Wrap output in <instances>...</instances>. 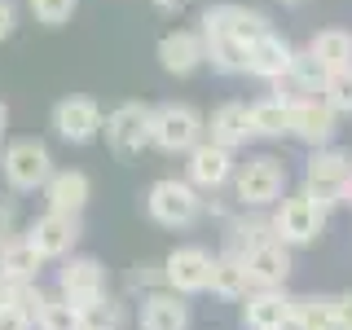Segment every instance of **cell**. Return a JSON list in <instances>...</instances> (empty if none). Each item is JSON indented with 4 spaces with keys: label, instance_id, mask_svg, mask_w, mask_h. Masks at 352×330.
I'll list each match as a JSON object with an SVG mask.
<instances>
[{
    "label": "cell",
    "instance_id": "obj_1",
    "mask_svg": "<svg viewBox=\"0 0 352 330\" xmlns=\"http://www.w3.org/2000/svg\"><path fill=\"white\" fill-rule=\"evenodd\" d=\"M326 216H330V207L322 203V198H313V194H291V198H282L278 203V212H273V238L286 242V247H313L317 238L326 234Z\"/></svg>",
    "mask_w": 352,
    "mask_h": 330
},
{
    "label": "cell",
    "instance_id": "obj_2",
    "mask_svg": "<svg viewBox=\"0 0 352 330\" xmlns=\"http://www.w3.org/2000/svg\"><path fill=\"white\" fill-rule=\"evenodd\" d=\"M203 115L185 102H163L150 110V146L163 154H190L198 141H203Z\"/></svg>",
    "mask_w": 352,
    "mask_h": 330
},
{
    "label": "cell",
    "instance_id": "obj_3",
    "mask_svg": "<svg viewBox=\"0 0 352 330\" xmlns=\"http://www.w3.org/2000/svg\"><path fill=\"white\" fill-rule=\"evenodd\" d=\"M286 181H291V172H286L282 159L256 154V159H247L234 172V194L242 207H273L286 198Z\"/></svg>",
    "mask_w": 352,
    "mask_h": 330
},
{
    "label": "cell",
    "instance_id": "obj_4",
    "mask_svg": "<svg viewBox=\"0 0 352 330\" xmlns=\"http://www.w3.org/2000/svg\"><path fill=\"white\" fill-rule=\"evenodd\" d=\"M146 212L154 225L163 229H190L198 216H203V198H198V185L176 181V176H163V181L150 185L146 194Z\"/></svg>",
    "mask_w": 352,
    "mask_h": 330
},
{
    "label": "cell",
    "instance_id": "obj_5",
    "mask_svg": "<svg viewBox=\"0 0 352 330\" xmlns=\"http://www.w3.org/2000/svg\"><path fill=\"white\" fill-rule=\"evenodd\" d=\"M0 172H5L9 190L18 194H31V190H44V181H49L53 172V154L44 141L36 137H22V141H9L5 154H0Z\"/></svg>",
    "mask_w": 352,
    "mask_h": 330
},
{
    "label": "cell",
    "instance_id": "obj_6",
    "mask_svg": "<svg viewBox=\"0 0 352 330\" xmlns=\"http://www.w3.org/2000/svg\"><path fill=\"white\" fill-rule=\"evenodd\" d=\"M352 181V154L339 146H317L304 163V190L313 198H322L326 207L344 203V190Z\"/></svg>",
    "mask_w": 352,
    "mask_h": 330
},
{
    "label": "cell",
    "instance_id": "obj_7",
    "mask_svg": "<svg viewBox=\"0 0 352 330\" xmlns=\"http://www.w3.org/2000/svg\"><path fill=\"white\" fill-rule=\"evenodd\" d=\"M106 146L119 154V159H137L141 150L150 146V106H141V102H124V106H115L106 115Z\"/></svg>",
    "mask_w": 352,
    "mask_h": 330
},
{
    "label": "cell",
    "instance_id": "obj_8",
    "mask_svg": "<svg viewBox=\"0 0 352 330\" xmlns=\"http://www.w3.org/2000/svg\"><path fill=\"white\" fill-rule=\"evenodd\" d=\"M269 31V18L260 9H247V5H212L203 14V40H242L251 44L256 36Z\"/></svg>",
    "mask_w": 352,
    "mask_h": 330
},
{
    "label": "cell",
    "instance_id": "obj_9",
    "mask_svg": "<svg viewBox=\"0 0 352 330\" xmlns=\"http://www.w3.org/2000/svg\"><path fill=\"white\" fill-rule=\"evenodd\" d=\"M339 132V115L326 106V97H291V137L308 150L330 146Z\"/></svg>",
    "mask_w": 352,
    "mask_h": 330
},
{
    "label": "cell",
    "instance_id": "obj_10",
    "mask_svg": "<svg viewBox=\"0 0 352 330\" xmlns=\"http://www.w3.org/2000/svg\"><path fill=\"white\" fill-rule=\"evenodd\" d=\"M212 264L216 256L203 247H176L168 260H163V282L176 295H198L212 286Z\"/></svg>",
    "mask_w": 352,
    "mask_h": 330
},
{
    "label": "cell",
    "instance_id": "obj_11",
    "mask_svg": "<svg viewBox=\"0 0 352 330\" xmlns=\"http://www.w3.org/2000/svg\"><path fill=\"white\" fill-rule=\"evenodd\" d=\"M102 124H106V115L93 97H62L53 106V132L62 141H71V146H88L102 132Z\"/></svg>",
    "mask_w": 352,
    "mask_h": 330
},
{
    "label": "cell",
    "instance_id": "obj_12",
    "mask_svg": "<svg viewBox=\"0 0 352 330\" xmlns=\"http://www.w3.org/2000/svg\"><path fill=\"white\" fill-rule=\"evenodd\" d=\"M247 330H291V295L286 286H256L242 295Z\"/></svg>",
    "mask_w": 352,
    "mask_h": 330
},
{
    "label": "cell",
    "instance_id": "obj_13",
    "mask_svg": "<svg viewBox=\"0 0 352 330\" xmlns=\"http://www.w3.org/2000/svg\"><path fill=\"white\" fill-rule=\"evenodd\" d=\"M27 238H31V247H36L44 260H66L75 251V242H80V216L44 212L36 225L27 229Z\"/></svg>",
    "mask_w": 352,
    "mask_h": 330
},
{
    "label": "cell",
    "instance_id": "obj_14",
    "mask_svg": "<svg viewBox=\"0 0 352 330\" xmlns=\"http://www.w3.org/2000/svg\"><path fill=\"white\" fill-rule=\"evenodd\" d=\"M242 269H247V282H251V291L256 286H286V278H291V247L278 238H269V242H260V247H251L247 256H242Z\"/></svg>",
    "mask_w": 352,
    "mask_h": 330
},
{
    "label": "cell",
    "instance_id": "obj_15",
    "mask_svg": "<svg viewBox=\"0 0 352 330\" xmlns=\"http://www.w3.org/2000/svg\"><path fill=\"white\" fill-rule=\"evenodd\" d=\"M291 58L295 49L286 44L282 36H273V31H264L247 44V75H256V80H269V84H282L286 71H291Z\"/></svg>",
    "mask_w": 352,
    "mask_h": 330
},
{
    "label": "cell",
    "instance_id": "obj_16",
    "mask_svg": "<svg viewBox=\"0 0 352 330\" xmlns=\"http://www.w3.org/2000/svg\"><path fill=\"white\" fill-rule=\"evenodd\" d=\"M58 286H62V295L75 308L88 304V300H97V295H106V269H102V260L71 256V260L62 264V273H58Z\"/></svg>",
    "mask_w": 352,
    "mask_h": 330
},
{
    "label": "cell",
    "instance_id": "obj_17",
    "mask_svg": "<svg viewBox=\"0 0 352 330\" xmlns=\"http://www.w3.org/2000/svg\"><path fill=\"white\" fill-rule=\"evenodd\" d=\"M190 185H198V190H220V185L234 176V150L229 146H216L212 137L198 141V146L190 150Z\"/></svg>",
    "mask_w": 352,
    "mask_h": 330
},
{
    "label": "cell",
    "instance_id": "obj_18",
    "mask_svg": "<svg viewBox=\"0 0 352 330\" xmlns=\"http://www.w3.org/2000/svg\"><path fill=\"white\" fill-rule=\"evenodd\" d=\"M207 62V40L203 31H168L159 40V66L168 75H194Z\"/></svg>",
    "mask_w": 352,
    "mask_h": 330
},
{
    "label": "cell",
    "instance_id": "obj_19",
    "mask_svg": "<svg viewBox=\"0 0 352 330\" xmlns=\"http://www.w3.org/2000/svg\"><path fill=\"white\" fill-rule=\"evenodd\" d=\"M88 194H93V185H88L84 172L66 168V172H53L49 181H44V203H49V212H71L80 216L88 207Z\"/></svg>",
    "mask_w": 352,
    "mask_h": 330
},
{
    "label": "cell",
    "instance_id": "obj_20",
    "mask_svg": "<svg viewBox=\"0 0 352 330\" xmlns=\"http://www.w3.org/2000/svg\"><path fill=\"white\" fill-rule=\"evenodd\" d=\"M141 330H190V304L176 291H154L141 304Z\"/></svg>",
    "mask_w": 352,
    "mask_h": 330
},
{
    "label": "cell",
    "instance_id": "obj_21",
    "mask_svg": "<svg viewBox=\"0 0 352 330\" xmlns=\"http://www.w3.org/2000/svg\"><path fill=\"white\" fill-rule=\"evenodd\" d=\"M291 330H339L335 295H291Z\"/></svg>",
    "mask_w": 352,
    "mask_h": 330
},
{
    "label": "cell",
    "instance_id": "obj_22",
    "mask_svg": "<svg viewBox=\"0 0 352 330\" xmlns=\"http://www.w3.org/2000/svg\"><path fill=\"white\" fill-rule=\"evenodd\" d=\"M40 264H44V256L31 247L27 234L0 242V278H9V282H36L40 278Z\"/></svg>",
    "mask_w": 352,
    "mask_h": 330
},
{
    "label": "cell",
    "instance_id": "obj_23",
    "mask_svg": "<svg viewBox=\"0 0 352 330\" xmlns=\"http://www.w3.org/2000/svg\"><path fill=\"white\" fill-rule=\"evenodd\" d=\"M207 137H212L216 146L238 150L242 141L251 137V106H242V102L216 106V110H212V124H207Z\"/></svg>",
    "mask_w": 352,
    "mask_h": 330
},
{
    "label": "cell",
    "instance_id": "obj_24",
    "mask_svg": "<svg viewBox=\"0 0 352 330\" xmlns=\"http://www.w3.org/2000/svg\"><path fill=\"white\" fill-rule=\"evenodd\" d=\"M251 137H291V97H264L251 102Z\"/></svg>",
    "mask_w": 352,
    "mask_h": 330
},
{
    "label": "cell",
    "instance_id": "obj_25",
    "mask_svg": "<svg viewBox=\"0 0 352 330\" xmlns=\"http://www.w3.org/2000/svg\"><path fill=\"white\" fill-rule=\"evenodd\" d=\"M308 53H313L326 71H344V66H352V31H344V27L317 31V36L308 40Z\"/></svg>",
    "mask_w": 352,
    "mask_h": 330
},
{
    "label": "cell",
    "instance_id": "obj_26",
    "mask_svg": "<svg viewBox=\"0 0 352 330\" xmlns=\"http://www.w3.org/2000/svg\"><path fill=\"white\" fill-rule=\"evenodd\" d=\"M207 291L220 295V300H242V295L251 291L247 269H242V256H234V251L216 256V264H212V286H207Z\"/></svg>",
    "mask_w": 352,
    "mask_h": 330
},
{
    "label": "cell",
    "instance_id": "obj_27",
    "mask_svg": "<svg viewBox=\"0 0 352 330\" xmlns=\"http://www.w3.org/2000/svg\"><path fill=\"white\" fill-rule=\"evenodd\" d=\"M326 75H330V71H326V66L317 62L308 49H304V53H295V58H291V71H286V84L295 88L291 97H322Z\"/></svg>",
    "mask_w": 352,
    "mask_h": 330
},
{
    "label": "cell",
    "instance_id": "obj_28",
    "mask_svg": "<svg viewBox=\"0 0 352 330\" xmlns=\"http://www.w3.org/2000/svg\"><path fill=\"white\" fill-rule=\"evenodd\" d=\"M75 313H80V330H119L124 326V304L110 300V295H97V300L80 304Z\"/></svg>",
    "mask_w": 352,
    "mask_h": 330
},
{
    "label": "cell",
    "instance_id": "obj_29",
    "mask_svg": "<svg viewBox=\"0 0 352 330\" xmlns=\"http://www.w3.org/2000/svg\"><path fill=\"white\" fill-rule=\"evenodd\" d=\"M36 326L40 330H80V313H75V304L66 300V295H58V300L44 295V304L36 313Z\"/></svg>",
    "mask_w": 352,
    "mask_h": 330
},
{
    "label": "cell",
    "instance_id": "obj_30",
    "mask_svg": "<svg viewBox=\"0 0 352 330\" xmlns=\"http://www.w3.org/2000/svg\"><path fill=\"white\" fill-rule=\"evenodd\" d=\"M207 62L225 75H242L247 71V44L242 40H207Z\"/></svg>",
    "mask_w": 352,
    "mask_h": 330
},
{
    "label": "cell",
    "instance_id": "obj_31",
    "mask_svg": "<svg viewBox=\"0 0 352 330\" xmlns=\"http://www.w3.org/2000/svg\"><path fill=\"white\" fill-rule=\"evenodd\" d=\"M269 238H273V220H238V225L229 229V247L225 251L247 256L251 247H260V242H269Z\"/></svg>",
    "mask_w": 352,
    "mask_h": 330
},
{
    "label": "cell",
    "instance_id": "obj_32",
    "mask_svg": "<svg viewBox=\"0 0 352 330\" xmlns=\"http://www.w3.org/2000/svg\"><path fill=\"white\" fill-rule=\"evenodd\" d=\"M322 97H326V106L335 110V115H352V66H344V71H330V75H326Z\"/></svg>",
    "mask_w": 352,
    "mask_h": 330
},
{
    "label": "cell",
    "instance_id": "obj_33",
    "mask_svg": "<svg viewBox=\"0 0 352 330\" xmlns=\"http://www.w3.org/2000/svg\"><path fill=\"white\" fill-rule=\"evenodd\" d=\"M75 9H80V0H31V14L44 27H66L75 18Z\"/></svg>",
    "mask_w": 352,
    "mask_h": 330
},
{
    "label": "cell",
    "instance_id": "obj_34",
    "mask_svg": "<svg viewBox=\"0 0 352 330\" xmlns=\"http://www.w3.org/2000/svg\"><path fill=\"white\" fill-rule=\"evenodd\" d=\"M36 322H31L27 313H22L18 304H9V308H0V330H31Z\"/></svg>",
    "mask_w": 352,
    "mask_h": 330
},
{
    "label": "cell",
    "instance_id": "obj_35",
    "mask_svg": "<svg viewBox=\"0 0 352 330\" xmlns=\"http://www.w3.org/2000/svg\"><path fill=\"white\" fill-rule=\"evenodd\" d=\"M14 27H18V9L9 5V0H0V40L14 36Z\"/></svg>",
    "mask_w": 352,
    "mask_h": 330
},
{
    "label": "cell",
    "instance_id": "obj_36",
    "mask_svg": "<svg viewBox=\"0 0 352 330\" xmlns=\"http://www.w3.org/2000/svg\"><path fill=\"white\" fill-rule=\"evenodd\" d=\"M335 304H339V330H352V291L335 295Z\"/></svg>",
    "mask_w": 352,
    "mask_h": 330
},
{
    "label": "cell",
    "instance_id": "obj_37",
    "mask_svg": "<svg viewBox=\"0 0 352 330\" xmlns=\"http://www.w3.org/2000/svg\"><path fill=\"white\" fill-rule=\"evenodd\" d=\"M18 286H22V282H9V278H0V308H9V304H14Z\"/></svg>",
    "mask_w": 352,
    "mask_h": 330
},
{
    "label": "cell",
    "instance_id": "obj_38",
    "mask_svg": "<svg viewBox=\"0 0 352 330\" xmlns=\"http://www.w3.org/2000/svg\"><path fill=\"white\" fill-rule=\"evenodd\" d=\"M9 225H14V207H0V242L9 238Z\"/></svg>",
    "mask_w": 352,
    "mask_h": 330
},
{
    "label": "cell",
    "instance_id": "obj_39",
    "mask_svg": "<svg viewBox=\"0 0 352 330\" xmlns=\"http://www.w3.org/2000/svg\"><path fill=\"white\" fill-rule=\"evenodd\" d=\"M5 132H9V106L0 102V141H5Z\"/></svg>",
    "mask_w": 352,
    "mask_h": 330
},
{
    "label": "cell",
    "instance_id": "obj_40",
    "mask_svg": "<svg viewBox=\"0 0 352 330\" xmlns=\"http://www.w3.org/2000/svg\"><path fill=\"white\" fill-rule=\"evenodd\" d=\"M154 5H159V9H181L185 0H154Z\"/></svg>",
    "mask_w": 352,
    "mask_h": 330
},
{
    "label": "cell",
    "instance_id": "obj_41",
    "mask_svg": "<svg viewBox=\"0 0 352 330\" xmlns=\"http://www.w3.org/2000/svg\"><path fill=\"white\" fill-rule=\"evenodd\" d=\"M344 203H348V207H352V181H348V190H344Z\"/></svg>",
    "mask_w": 352,
    "mask_h": 330
},
{
    "label": "cell",
    "instance_id": "obj_42",
    "mask_svg": "<svg viewBox=\"0 0 352 330\" xmlns=\"http://www.w3.org/2000/svg\"><path fill=\"white\" fill-rule=\"evenodd\" d=\"M282 5H304V0H282Z\"/></svg>",
    "mask_w": 352,
    "mask_h": 330
}]
</instances>
